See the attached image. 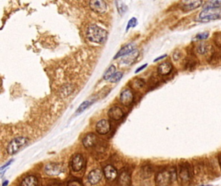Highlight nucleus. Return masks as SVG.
I'll return each mask as SVG.
<instances>
[{
    "instance_id": "7c9ffc66",
    "label": "nucleus",
    "mask_w": 221,
    "mask_h": 186,
    "mask_svg": "<svg viewBox=\"0 0 221 186\" xmlns=\"http://www.w3.org/2000/svg\"><path fill=\"white\" fill-rule=\"evenodd\" d=\"M68 186H82L81 184L77 180H73V181H70L69 183H68Z\"/></svg>"
},
{
    "instance_id": "f8f14e48",
    "label": "nucleus",
    "mask_w": 221,
    "mask_h": 186,
    "mask_svg": "<svg viewBox=\"0 0 221 186\" xmlns=\"http://www.w3.org/2000/svg\"><path fill=\"white\" fill-rule=\"evenodd\" d=\"M99 142L97 136L93 133H90L85 136L82 140L83 146L86 148H90L93 146H96Z\"/></svg>"
},
{
    "instance_id": "9d476101",
    "label": "nucleus",
    "mask_w": 221,
    "mask_h": 186,
    "mask_svg": "<svg viewBox=\"0 0 221 186\" xmlns=\"http://www.w3.org/2000/svg\"><path fill=\"white\" fill-rule=\"evenodd\" d=\"M124 112L119 107L115 106L110 108L108 112V116L110 119L114 121H119L123 118Z\"/></svg>"
},
{
    "instance_id": "c85d7f7f",
    "label": "nucleus",
    "mask_w": 221,
    "mask_h": 186,
    "mask_svg": "<svg viewBox=\"0 0 221 186\" xmlns=\"http://www.w3.org/2000/svg\"><path fill=\"white\" fill-rule=\"evenodd\" d=\"M209 36V32H202L196 36V38L199 40H203L207 39Z\"/></svg>"
},
{
    "instance_id": "58836bf2",
    "label": "nucleus",
    "mask_w": 221,
    "mask_h": 186,
    "mask_svg": "<svg viewBox=\"0 0 221 186\" xmlns=\"http://www.w3.org/2000/svg\"><path fill=\"white\" fill-rule=\"evenodd\" d=\"M201 186H204V185H201Z\"/></svg>"
},
{
    "instance_id": "393cba45",
    "label": "nucleus",
    "mask_w": 221,
    "mask_h": 186,
    "mask_svg": "<svg viewBox=\"0 0 221 186\" xmlns=\"http://www.w3.org/2000/svg\"><path fill=\"white\" fill-rule=\"evenodd\" d=\"M197 52L200 54H204L208 51V45L206 43H202L197 48Z\"/></svg>"
},
{
    "instance_id": "a878e982",
    "label": "nucleus",
    "mask_w": 221,
    "mask_h": 186,
    "mask_svg": "<svg viewBox=\"0 0 221 186\" xmlns=\"http://www.w3.org/2000/svg\"><path fill=\"white\" fill-rule=\"evenodd\" d=\"M123 74L121 72H117L113 74V76L110 79V82L111 83H117L121 80V79L123 77Z\"/></svg>"
},
{
    "instance_id": "b1692460",
    "label": "nucleus",
    "mask_w": 221,
    "mask_h": 186,
    "mask_svg": "<svg viewBox=\"0 0 221 186\" xmlns=\"http://www.w3.org/2000/svg\"><path fill=\"white\" fill-rule=\"evenodd\" d=\"M91 104H92V102H91L90 101H84L83 103L79 106V107L77 110V111H76V114H77V115H81V114L85 111L88 107H89Z\"/></svg>"
},
{
    "instance_id": "e433bc0d",
    "label": "nucleus",
    "mask_w": 221,
    "mask_h": 186,
    "mask_svg": "<svg viewBox=\"0 0 221 186\" xmlns=\"http://www.w3.org/2000/svg\"><path fill=\"white\" fill-rule=\"evenodd\" d=\"M8 184H9V181L8 180H6L5 182H3V184L2 186H7V185H8Z\"/></svg>"
},
{
    "instance_id": "473e14b6",
    "label": "nucleus",
    "mask_w": 221,
    "mask_h": 186,
    "mask_svg": "<svg viewBox=\"0 0 221 186\" xmlns=\"http://www.w3.org/2000/svg\"><path fill=\"white\" fill-rule=\"evenodd\" d=\"M147 65H148L147 63H145V64H144V65H142L141 67H139V68H138V69H137L136 71H135V73H138L139 72H140V71H142V70H143L145 69V68L147 66Z\"/></svg>"
},
{
    "instance_id": "1a4fd4ad",
    "label": "nucleus",
    "mask_w": 221,
    "mask_h": 186,
    "mask_svg": "<svg viewBox=\"0 0 221 186\" xmlns=\"http://www.w3.org/2000/svg\"><path fill=\"white\" fill-rule=\"evenodd\" d=\"M102 176H103V173L102 171L99 169H96L90 172L88 175V180L91 185H96L101 181Z\"/></svg>"
},
{
    "instance_id": "72a5a7b5",
    "label": "nucleus",
    "mask_w": 221,
    "mask_h": 186,
    "mask_svg": "<svg viewBox=\"0 0 221 186\" xmlns=\"http://www.w3.org/2000/svg\"><path fill=\"white\" fill-rule=\"evenodd\" d=\"M13 160H10L9 162H7V164H5L4 165H3V166H2L1 167V171H2L3 169H5V168H7V167H8L9 165H10L11 164H12V163L13 162Z\"/></svg>"
},
{
    "instance_id": "4c0bfd02",
    "label": "nucleus",
    "mask_w": 221,
    "mask_h": 186,
    "mask_svg": "<svg viewBox=\"0 0 221 186\" xmlns=\"http://www.w3.org/2000/svg\"><path fill=\"white\" fill-rule=\"evenodd\" d=\"M219 162L220 168V169H221V155L219 157Z\"/></svg>"
},
{
    "instance_id": "dca6fc26",
    "label": "nucleus",
    "mask_w": 221,
    "mask_h": 186,
    "mask_svg": "<svg viewBox=\"0 0 221 186\" xmlns=\"http://www.w3.org/2000/svg\"><path fill=\"white\" fill-rule=\"evenodd\" d=\"M104 174L108 180L113 181L117 176V171L112 165H108L104 168Z\"/></svg>"
},
{
    "instance_id": "412c9836",
    "label": "nucleus",
    "mask_w": 221,
    "mask_h": 186,
    "mask_svg": "<svg viewBox=\"0 0 221 186\" xmlns=\"http://www.w3.org/2000/svg\"><path fill=\"white\" fill-rule=\"evenodd\" d=\"M38 179L34 176L25 177L22 182V186H37Z\"/></svg>"
},
{
    "instance_id": "2f4dec72",
    "label": "nucleus",
    "mask_w": 221,
    "mask_h": 186,
    "mask_svg": "<svg viewBox=\"0 0 221 186\" xmlns=\"http://www.w3.org/2000/svg\"><path fill=\"white\" fill-rule=\"evenodd\" d=\"M181 57V53L180 51H176L173 53V60L174 61H177Z\"/></svg>"
},
{
    "instance_id": "5701e85b",
    "label": "nucleus",
    "mask_w": 221,
    "mask_h": 186,
    "mask_svg": "<svg viewBox=\"0 0 221 186\" xmlns=\"http://www.w3.org/2000/svg\"><path fill=\"white\" fill-rule=\"evenodd\" d=\"M221 1H209L205 3L204 9L209 8H220Z\"/></svg>"
},
{
    "instance_id": "bb28decb",
    "label": "nucleus",
    "mask_w": 221,
    "mask_h": 186,
    "mask_svg": "<svg viewBox=\"0 0 221 186\" xmlns=\"http://www.w3.org/2000/svg\"><path fill=\"white\" fill-rule=\"evenodd\" d=\"M116 5L118 10V12L120 14H123L126 12L127 10V6H126L123 2L121 1H116Z\"/></svg>"
},
{
    "instance_id": "6ab92c4d",
    "label": "nucleus",
    "mask_w": 221,
    "mask_h": 186,
    "mask_svg": "<svg viewBox=\"0 0 221 186\" xmlns=\"http://www.w3.org/2000/svg\"><path fill=\"white\" fill-rule=\"evenodd\" d=\"M139 51L136 49L129 54L124 56L121 60V62L125 64H131L137 59V58L139 56Z\"/></svg>"
},
{
    "instance_id": "ddd939ff",
    "label": "nucleus",
    "mask_w": 221,
    "mask_h": 186,
    "mask_svg": "<svg viewBox=\"0 0 221 186\" xmlns=\"http://www.w3.org/2000/svg\"><path fill=\"white\" fill-rule=\"evenodd\" d=\"M110 130V124L108 120L102 119L96 124V131L99 135H106Z\"/></svg>"
},
{
    "instance_id": "7ed1b4c3",
    "label": "nucleus",
    "mask_w": 221,
    "mask_h": 186,
    "mask_svg": "<svg viewBox=\"0 0 221 186\" xmlns=\"http://www.w3.org/2000/svg\"><path fill=\"white\" fill-rule=\"evenodd\" d=\"M87 37L90 41L97 43H103L106 40L108 32L106 30L96 25L89 26L86 31Z\"/></svg>"
},
{
    "instance_id": "4468645a",
    "label": "nucleus",
    "mask_w": 221,
    "mask_h": 186,
    "mask_svg": "<svg viewBox=\"0 0 221 186\" xmlns=\"http://www.w3.org/2000/svg\"><path fill=\"white\" fill-rule=\"evenodd\" d=\"M154 171V169L153 166L150 164H147L142 166L140 169V176L142 177L143 179H148L150 178L152 174H153Z\"/></svg>"
},
{
    "instance_id": "f3484780",
    "label": "nucleus",
    "mask_w": 221,
    "mask_h": 186,
    "mask_svg": "<svg viewBox=\"0 0 221 186\" xmlns=\"http://www.w3.org/2000/svg\"><path fill=\"white\" fill-rule=\"evenodd\" d=\"M173 70V65L170 62H165L162 63L158 67V73L159 75L166 76Z\"/></svg>"
},
{
    "instance_id": "a211bd4d",
    "label": "nucleus",
    "mask_w": 221,
    "mask_h": 186,
    "mask_svg": "<svg viewBox=\"0 0 221 186\" xmlns=\"http://www.w3.org/2000/svg\"><path fill=\"white\" fill-rule=\"evenodd\" d=\"M202 1H184L182 5V10L184 11H191L196 9L202 5Z\"/></svg>"
},
{
    "instance_id": "cd10ccee",
    "label": "nucleus",
    "mask_w": 221,
    "mask_h": 186,
    "mask_svg": "<svg viewBox=\"0 0 221 186\" xmlns=\"http://www.w3.org/2000/svg\"><path fill=\"white\" fill-rule=\"evenodd\" d=\"M138 24V20L136 18H132L130 20H129L127 26V30L131 27H135V26Z\"/></svg>"
},
{
    "instance_id": "c9c22d12",
    "label": "nucleus",
    "mask_w": 221,
    "mask_h": 186,
    "mask_svg": "<svg viewBox=\"0 0 221 186\" xmlns=\"http://www.w3.org/2000/svg\"><path fill=\"white\" fill-rule=\"evenodd\" d=\"M48 186H60V185L58 183H52L49 184Z\"/></svg>"
},
{
    "instance_id": "20e7f679",
    "label": "nucleus",
    "mask_w": 221,
    "mask_h": 186,
    "mask_svg": "<svg viewBox=\"0 0 221 186\" xmlns=\"http://www.w3.org/2000/svg\"><path fill=\"white\" fill-rule=\"evenodd\" d=\"M202 21H209L221 19V8H209L204 9L199 14Z\"/></svg>"
},
{
    "instance_id": "c756f323",
    "label": "nucleus",
    "mask_w": 221,
    "mask_h": 186,
    "mask_svg": "<svg viewBox=\"0 0 221 186\" xmlns=\"http://www.w3.org/2000/svg\"><path fill=\"white\" fill-rule=\"evenodd\" d=\"M145 82L144 80H143L142 79H138L136 81V85L138 86V88H142V87H143L145 85Z\"/></svg>"
},
{
    "instance_id": "aec40b11",
    "label": "nucleus",
    "mask_w": 221,
    "mask_h": 186,
    "mask_svg": "<svg viewBox=\"0 0 221 186\" xmlns=\"http://www.w3.org/2000/svg\"><path fill=\"white\" fill-rule=\"evenodd\" d=\"M119 182L121 185L128 186L131 184V178L130 174L127 171H122L119 177Z\"/></svg>"
},
{
    "instance_id": "f03ea898",
    "label": "nucleus",
    "mask_w": 221,
    "mask_h": 186,
    "mask_svg": "<svg viewBox=\"0 0 221 186\" xmlns=\"http://www.w3.org/2000/svg\"><path fill=\"white\" fill-rule=\"evenodd\" d=\"M177 178L181 186H189L193 178V170L188 162H182L178 165Z\"/></svg>"
},
{
    "instance_id": "f257e3e1",
    "label": "nucleus",
    "mask_w": 221,
    "mask_h": 186,
    "mask_svg": "<svg viewBox=\"0 0 221 186\" xmlns=\"http://www.w3.org/2000/svg\"><path fill=\"white\" fill-rule=\"evenodd\" d=\"M177 178V171L174 166L166 167L159 170L155 176L157 186H169Z\"/></svg>"
},
{
    "instance_id": "6e6552de",
    "label": "nucleus",
    "mask_w": 221,
    "mask_h": 186,
    "mask_svg": "<svg viewBox=\"0 0 221 186\" xmlns=\"http://www.w3.org/2000/svg\"><path fill=\"white\" fill-rule=\"evenodd\" d=\"M134 100V96L132 92L129 89L123 90L120 94L119 100L121 104L125 106L131 105Z\"/></svg>"
},
{
    "instance_id": "0eeeda50",
    "label": "nucleus",
    "mask_w": 221,
    "mask_h": 186,
    "mask_svg": "<svg viewBox=\"0 0 221 186\" xmlns=\"http://www.w3.org/2000/svg\"><path fill=\"white\" fill-rule=\"evenodd\" d=\"M89 4L91 9L98 14L104 13L107 9V5L104 1L93 0V1H90L89 2Z\"/></svg>"
},
{
    "instance_id": "39448f33",
    "label": "nucleus",
    "mask_w": 221,
    "mask_h": 186,
    "mask_svg": "<svg viewBox=\"0 0 221 186\" xmlns=\"http://www.w3.org/2000/svg\"><path fill=\"white\" fill-rule=\"evenodd\" d=\"M28 138L24 136H20L13 139L7 146V153L10 155L16 154L21 148L24 147L28 143Z\"/></svg>"
},
{
    "instance_id": "4be33fe9",
    "label": "nucleus",
    "mask_w": 221,
    "mask_h": 186,
    "mask_svg": "<svg viewBox=\"0 0 221 186\" xmlns=\"http://www.w3.org/2000/svg\"><path fill=\"white\" fill-rule=\"evenodd\" d=\"M116 67L114 65H111L108 69L105 72V73L103 75V79L105 80H108V79H111V78L113 76V74H115L116 72Z\"/></svg>"
},
{
    "instance_id": "9b49d317",
    "label": "nucleus",
    "mask_w": 221,
    "mask_h": 186,
    "mask_svg": "<svg viewBox=\"0 0 221 186\" xmlns=\"http://www.w3.org/2000/svg\"><path fill=\"white\" fill-rule=\"evenodd\" d=\"M84 158L81 154H77L73 156L71 161V168L73 171L79 172L84 165Z\"/></svg>"
},
{
    "instance_id": "f704fd0d",
    "label": "nucleus",
    "mask_w": 221,
    "mask_h": 186,
    "mask_svg": "<svg viewBox=\"0 0 221 186\" xmlns=\"http://www.w3.org/2000/svg\"><path fill=\"white\" fill-rule=\"evenodd\" d=\"M166 56H167V54H164V55H162V56H159V57H158L157 58H156V59L154 60V62H158V61L161 60L163 59L164 58H165Z\"/></svg>"
},
{
    "instance_id": "2eb2a0df",
    "label": "nucleus",
    "mask_w": 221,
    "mask_h": 186,
    "mask_svg": "<svg viewBox=\"0 0 221 186\" xmlns=\"http://www.w3.org/2000/svg\"><path fill=\"white\" fill-rule=\"evenodd\" d=\"M136 48V45L134 43H129L127 45H125L123 47H122L120 50L118 52L116 56L114 57V59H117L119 57L125 56L130 54L132 52L134 51Z\"/></svg>"
},
{
    "instance_id": "423d86ee",
    "label": "nucleus",
    "mask_w": 221,
    "mask_h": 186,
    "mask_svg": "<svg viewBox=\"0 0 221 186\" xmlns=\"http://www.w3.org/2000/svg\"><path fill=\"white\" fill-rule=\"evenodd\" d=\"M64 166L60 163H49L45 166V174L50 176H59L63 172Z\"/></svg>"
}]
</instances>
